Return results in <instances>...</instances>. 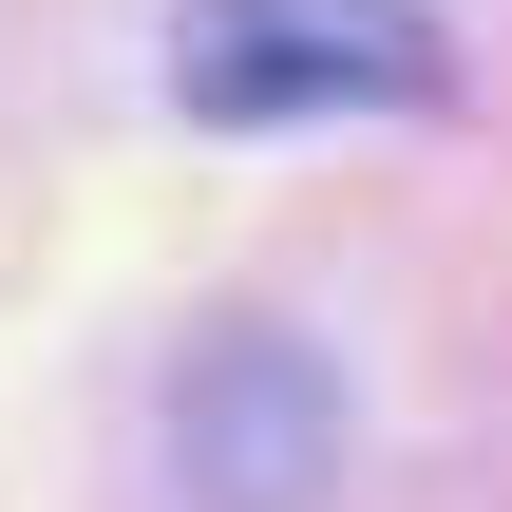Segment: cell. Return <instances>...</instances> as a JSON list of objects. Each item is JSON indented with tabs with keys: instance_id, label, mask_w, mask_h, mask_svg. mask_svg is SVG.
<instances>
[{
	"instance_id": "obj_1",
	"label": "cell",
	"mask_w": 512,
	"mask_h": 512,
	"mask_svg": "<svg viewBox=\"0 0 512 512\" xmlns=\"http://www.w3.org/2000/svg\"><path fill=\"white\" fill-rule=\"evenodd\" d=\"M171 95L209 133L342 114V95H437V19L418 0H171Z\"/></svg>"
},
{
	"instance_id": "obj_2",
	"label": "cell",
	"mask_w": 512,
	"mask_h": 512,
	"mask_svg": "<svg viewBox=\"0 0 512 512\" xmlns=\"http://www.w3.org/2000/svg\"><path fill=\"white\" fill-rule=\"evenodd\" d=\"M171 437H190V494L209 512H304V475H323V437H342V399L304 380V342H209L190 361V399H171Z\"/></svg>"
}]
</instances>
